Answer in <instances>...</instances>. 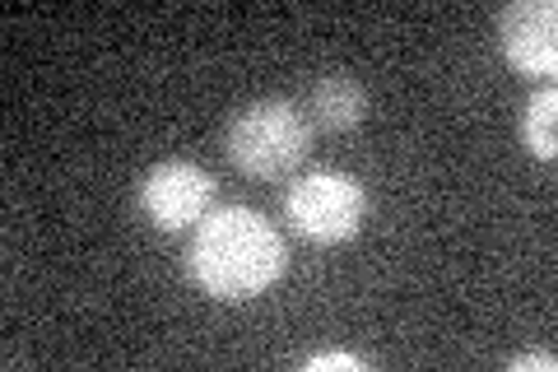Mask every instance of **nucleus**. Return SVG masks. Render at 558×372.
Wrapping results in <instances>:
<instances>
[{
  "mask_svg": "<svg viewBox=\"0 0 558 372\" xmlns=\"http://www.w3.org/2000/svg\"><path fill=\"white\" fill-rule=\"evenodd\" d=\"M307 145H312V127L284 98L247 103V108L229 121V140H223L233 168L256 177V182L289 177L307 158Z\"/></svg>",
  "mask_w": 558,
  "mask_h": 372,
  "instance_id": "2",
  "label": "nucleus"
},
{
  "mask_svg": "<svg viewBox=\"0 0 558 372\" xmlns=\"http://www.w3.org/2000/svg\"><path fill=\"white\" fill-rule=\"evenodd\" d=\"M554 112H558V88L545 84V88H539V94L526 103V117H521V140H526V154L539 158V164H554V158H558Z\"/></svg>",
  "mask_w": 558,
  "mask_h": 372,
  "instance_id": "7",
  "label": "nucleus"
},
{
  "mask_svg": "<svg viewBox=\"0 0 558 372\" xmlns=\"http://www.w3.org/2000/svg\"><path fill=\"white\" fill-rule=\"evenodd\" d=\"M307 108L322 131H354V127H363V117H368V88L354 75H340L336 70V75H322L312 84Z\"/></svg>",
  "mask_w": 558,
  "mask_h": 372,
  "instance_id": "6",
  "label": "nucleus"
},
{
  "mask_svg": "<svg viewBox=\"0 0 558 372\" xmlns=\"http://www.w3.org/2000/svg\"><path fill=\"white\" fill-rule=\"evenodd\" d=\"M508 368H512V372H531V368L554 372V368H558V359H554V353H521V359H512Z\"/></svg>",
  "mask_w": 558,
  "mask_h": 372,
  "instance_id": "9",
  "label": "nucleus"
},
{
  "mask_svg": "<svg viewBox=\"0 0 558 372\" xmlns=\"http://www.w3.org/2000/svg\"><path fill=\"white\" fill-rule=\"evenodd\" d=\"M363 209H368V196H363V182L344 172L317 168L299 177L284 196V224L307 242H349L363 228Z\"/></svg>",
  "mask_w": 558,
  "mask_h": 372,
  "instance_id": "3",
  "label": "nucleus"
},
{
  "mask_svg": "<svg viewBox=\"0 0 558 372\" xmlns=\"http://www.w3.org/2000/svg\"><path fill=\"white\" fill-rule=\"evenodd\" d=\"M303 368L307 372H363L368 359H363V353H349V349H330V353H312Z\"/></svg>",
  "mask_w": 558,
  "mask_h": 372,
  "instance_id": "8",
  "label": "nucleus"
},
{
  "mask_svg": "<svg viewBox=\"0 0 558 372\" xmlns=\"http://www.w3.org/2000/svg\"><path fill=\"white\" fill-rule=\"evenodd\" d=\"M498 47L517 75L539 80L558 65V5L554 0H517L498 10Z\"/></svg>",
  "mask_w": 558,
  "mask_h": 372,
  "instance_id": "5",
  "label": "nucleus"
},
{
  "mask_svg": "<svg viewBox=\"0 0 558 372\" xmlns=\"http://www.w3.org/2000/svg\"><path fill=\"white\" fill-rule=\"evenodd\" d=\"M289 271V247L279 228L247 205L209 209L196 224L186 275L215 303H252Z\"/></svg>",
  "mask_w": 558,
  "mask_h": 372,
  "instance_id": "1",
  "label": "nucleus"
},
{
  "mask_svg": "<svg viewBox=\"0 0 558 372\" xmlns=\"http://www.w3.org/2000/svg\"><path fill=\"white\" fill-rule=\"evenodd\" d=\"M215 191H219L215 177L201 164H191V158H163V164H154L145 172V182H140V209H145V219L154 228L178 233V228H191L209 215Z\"/></svg>",
  "mask_w": 558,
  "mask_h": 372,
  "instance_id": "4",
  "label": "nucleus"
}]
</instances>
